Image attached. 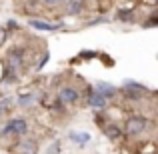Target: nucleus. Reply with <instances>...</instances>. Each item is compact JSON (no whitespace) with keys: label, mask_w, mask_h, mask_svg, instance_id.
Masks as SVG:
<instances>
[{"label":"nucleus","mask_w":158,"mask_h":154,"mask_svg":"<svg viewBox=\"0 0 158 154\" xmlns=\"http://www.w3.org/2000/svg\"><path fill=\"white\" fill-rule=\"evenodd\" d=\"M120 94L124 98H128V100H140V98H144L148 94V88L136 80H126L122 84V88H120Z\"/></svg>","instance_id":"20e7f679"},{"label":"nucleus","mask_w":158,"mask_h":154,"mask_svg":"<svg viewBox=\"0 0 158 154\" xmlns=\"http://www.w3.org/2000/svg\"><path fill=\"white\" fill-rule=\"evenodd\" d=\"M4 76H6V64H4V60H0V84L4 82Z\"/></svg>","instance_id":"a211bd4d"},{"label":"nucleus","mask_w":158,"mask_h":154,"mask_svg":"<svg viewBox=\"0 0 158 154\" xmlns=\"http://www.w3.org/2000/svg\"><path fill=\"white\" fill-rule=\"evenodd\" d=\"M6 40H8V28L6 26H0V48L6 44Z\"/></svg>","instance_id":"4468645a"},{"label":"nucleus","mask_w":158,"mask_h":154,"mask_svg":"<svg viewBox=\"0 0 158 154\" xmlns=\"http://www.w3.org/2000/svg\"><path fill=\"white\" fill-rule=\"evenodd\" d=\"M26 134H28V120L24 116H12L0 128V144L6 142V140H14V144H16Z\"/></svg>","instance_id":"f257e3e1"},{"label":"nucleus","mask_w":158,"mask_h":154,"mask_svg":"<svg viewBox=\"0 0 158 154\" xmlns=\"http://www.w3.org/2000/svg\"><path fill=\"white\" fill-rule=\"evenodd\" d=\"M102 134L106 136L110 142H120L122 138H126V134H124V128L120 126L118 122H112V120H108V122L104 124V126L100 128Z\"/></svg>","instance_id":"423d86ee"},{"label":"nucleus","mask_w":158,"mask_h":154,"mask_svg":"<svg viewBox=\"0 0 158 154\" xmlns=\"http://www.w3.org/2000/svg\"><path fill=\"white\" fill-rule=\"evenodd\" d=\"M94 88H96V90H98V92H100L102 96L106 98L108 102L114 100V98L120 94V88H116V86L112 84V82H106V80H98L96 84H94Z\"/></svg>","instance_id":"6e6552de"},{"label":"nucleus","mask_w":158,"mask_h":154,"mask_svg":"<svg viewBox=\"0 0 158 154\" xmlns=\"http://www.w3.org/2000/svg\"><path fill=\"white\" fill-rule=\"evenodd\" d=\"M158 26V12H154V14H150L148 18L142 20V28H156Z\"/></svg>","instance_id":"ddd939ff"},{"label":"nucleus","mask_w":158,"mask_h":154,"mask_svg":"<svg viewBox=\"0 0 158 154\" xmlns=\"http://www.w3.org/2000/svg\"><path fill=\"white\" fill-rule=\"evenodd\" d=\"M44 154H62V142L60 140H52V142L44 148Z\"/></svg>","instance_id":"f8f14e48"},{"label":"nucleus","mask_w":158,"mask_h":154,"mask_svg":"<svg viewBox=\"0 0 158 154\" xmlns=\"http://www.w3.org/2000/svg\"><path fill=\"white\" fill-rule=\"evenodd\" d=\"M84 10V0H66L64 14L66 16H80Z\"/></svg>","instance_id":"9d476101"},{"label":"nucleus","mask_w":158,"mask_h":154,"mask_svg":"<svg viewBox=\"0 0 158 154\" xmlns=\"http://www.w3.org/2000/svg\"><path fill=\"white\" fill-rule=\"evenodd\" d=\"M118 18L120 20H132V18H134V12H132V10H120Z\"/></svg>","instance_id":"2eb2a0df"},{"label":"nucleus","mask_w":158,"mask_h":154,"mask_svg":"<svg viewBox=\"0 0 158 154\" xmlns=\"http://www.w3.org/2000/svg\"><path fill=\"white\" fill-rule=\"evenodd\" d=\"M28 24H30V28L40 30V32H56V30L62 28L60 22H46V20H42V18H30Z\"/></svg>","instance_id":"1a4fd4ad"},{"label":"nucleus","mask_w":158,"mask_h":154,"mask_svg":"<svg viewBox=\"0 0 158 154\" xmlns=\"http://www.w3.org/2000/svg\"><path fill=\"white\" fill-rule=\"evenodd\" d=\"M94 56H98V52H90V50H84V52H80L78 54V58H84V60H88V58H94Z\"/></svg>","instance_id":"f3484780"},{"label":"nucleus","mask_w":158,"mask_h":154,"mask_svg":"<svg viewBox=\"0 0 158 154\" xmlns=\"http://www.w3.org/2000/svg\"><path fill=\"white\" fill-rule=\"evenodd\" d=\"M6 112H8V110H6V106H4V102L0 100V120H2L4 116H6Z\"/></svg>","instance_id":"6ab92c4d"},{"label":"nucleus","mask_w":158,"mask_h":154,"mask_svg":"<svg viewBox=\"0 0 158 154\" xmlns=\"http://www.w3.org/2000/svg\"><path fill=\"white\" fill-rule=\"evenodd\" d=\"M148 126H150V120L142 114H128L124 118V124H122L126 138H136V136L144 134L148 130Z\"/></svg>","instance_id":"f03ea898"},{"label":"nucleus","mask_w":158,"mask_h":154,"mask_svg":"<svg viewBox=\"0 0 158 154\" xmlns=\"http://www.w3.org/2000/svg\"><path fill=\"white\" fill-rule=\"evenodd\" d=\"M32 104H36V94L34 92L18 94V98H16V106H20V108H28V106H32Z\"/></svg>","instance_id":"9b49d317"},{"label":"nucleus","mask_w":158,"mask_h":154,"mask_svg":"<svg viewBox=\"0 0 158 154\" xmlns=\"http://www.w3.org/2000/svg\"><path fill=\"white\" fill-rule=\"evenodd\" d=\"M86 106H90L92 110H98V112H102V110H106L108 108V100L104 96H102L100 92H98L96 88H86Z\"/></svg>","instance_id":"39448f33"},{"label":"nucleus","mask_w":158,"mask_h":154,"mask_svg":"<svg viewBox=\"0 0 158 154\" xmlns=\"http://www.w3.org/2000/svg\"><path fill=\"white\" fill-rule=\"evenodd\" d=\"M66 138H68L72 144L84 148V146H88V144H90L92 134H90V132H86V130H68V132H66Z\"/></svg>","instance_id":"0eeeda50"},{"label":"nucleus","mask_w":158,"mask_h":154,"mask_svg":"<svg viewBox=\"0 0 158 154\" xmlns=\"http://www.w3.org/2000/svg\"><path fill=\"white\" fill-rule=\"evenodd\" d=\"M80 98H82L80 90H78L76 86H72V84L60 86L58 92H56V100L60 102L62 106H76V104L80 102Z\"/></svg>","instance_id":"7ed1b4c3"},{"label":"nucleus","mask_w":158,"mask_h":154,"mask_svg":"<svg viewBox=\"0 0 158 154\" xmlns=\"http://www.w3.org/2000/svg\"><path fill=\"white\" fill-rule=\"evenodd\" d=\"M42 4L44 6H62V4H66V0H42Z\"/></svg>","instance_id":"dca6fc26"},{"label":"nucleus","mask_w":158,"mask_h":154,"mask_svg":"<svg viewBox=\"0 0 158 154\" xmlns=\"http://www.w3.org/2000/svg\"><path fill=\"white\" fill-rule=\"evenodd\" d=\"M142 2H144V4H150V6H152V4H158V0H142Z\"/></svg>","instance_id":"aec40b11"}]
</instances>
